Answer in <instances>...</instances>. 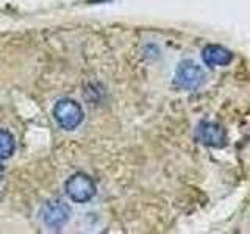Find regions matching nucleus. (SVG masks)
Instances as JSON below:
<instances>
[{"instance_id": "9", "label": "nucleus", "mask_w": 250, "mask_h": 234, "mask_svg": "<svg viewBox=\"0 0 250 234\" xmlns=\"http://www.w3.org/2000/svg\"><path fill=\"white\" fill-rule=\"evenodd\" d=\"M97 2H105V0H97Z\"/></svg>"}, {"instance_id": "3", "label": "nucleus", "mask_w": 250, "mask_h": 234, "mask_svg": "<svg viewBox=\"0 0 250 234\" xmlns=\"http://www.w3.org/2000/svg\"><path fill=\"white\" fill-rule=\"evenodd\" d=\"M64 189H66L67 197L75 203H86L92 200L97 191L96 183H94L91 176H88L86 174L72 175L66 181Z\"/></svg>"}, {"instance_id": "2", "label": "nucleus", "mask_w": 250, "mask_h": 234, "mask_svg": "<svg viewBox=\"0 0 250 234\" xmlns=\"http://www.w3.org/2000/svg\"><path fill=\"white\" fill-rule=\"evenodd\" d=\"M205 80H207L205 70H203L202 66H199L195 61H192V59H183L177 66L175 83L182 89L195 91V89H199L203 83H205Z\"/></svg>"}, {"instance_id": "5", "label": "nucleus", "mask_w": 250, "mask_h": 234, "mask_svg": "<svg viewBox=\"0 0 250 234\" xmlns=\"http://www.w3.org/2000/svg\"><path fill=\"white\" fill-rule=\"evenodd\" d=\"M41 215H42L44 223L49 226V228L58 230L69 220L70 209L66 203H62L61 200H52L45 203V206L41 211Z\"/></svg>"}, {"instance_id": "1", "label": "nucleus", "mask_w": 250, "mask_h": 234, "mask_svg": "<svg viewBox=\"0 0 250 234\" xmlns=\"http://www.w3.org/2000/svg\"><path fill=\"white\" fill-rule=\"evenodd\" d=\"M53 117L64 130H75L83 122L84 113L82 106L72 98H61L53 106Z\"/></svg>"}, {"instance_id": "7", "label": "nucleus", "mask_w": 250, "mask_h": 234, "mask_svg": "<svg viewBox=\"0 0 250 234\" xmlns=\"http://www.w3.org/2000/svg\"><path fill=\"white\" fill-rule=\"evenodd\" d=\"M14 153V137L6 130H0V159H8Z\"/></svg>"}, {"instance_id": "4", "label": "nucleus", "mask_w": 250, "mask_h": 234, "mask_svg": "<svg viewBox=\"0 0 250 234\" xmlns=\"http://www.w3.org/2000/svg\"><path fill=\"white\" fill-rule=\"evenodd\" d=\"M195 136L203 145L208 147H224L227 144V131L216 122H200L195 128Z\"/></svg>"}, {"instance_id": "8", "label": "nucleus", "mask_w": 250, "mask_h": 234, "mask_svg": "<svg viewBox=\"0 0 250 234\" xmlns=\"http://www.w3.org/2000/svg\"><path fill=\"white\" fill-rule=\"evenodd\" d=\"M2 178H3V167H2V164H0V181H2Z\"/></svg>"}, {"instance_id": "6", "label": "nucleus", "mask_w": 250, "mask_h": 234, "mask_svg": "<svg viewBox=\"0 0 250 234\" xmlns=\"http://www.w3.org/2000/svg\"><path fill=\"white\" fill-rule=\"evenodd\" d=\"M202 58L208 66H229L233 61V53L222 45L209 44L203 49Z\"/></svg>"}]
</instances>
